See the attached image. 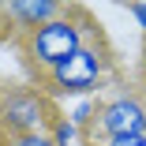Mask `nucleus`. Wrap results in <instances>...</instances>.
<instances>
[{
    "mask_svg": "<svg viewBox=\"0 0 146 146\" xmlns=\"http://www.w3.org/2000/svg\"><path fill=\"white\" fill-rule=\"evenodd\" d=\"M64 11H68V4H56V0H8V4H0V15L11 19V30L19 38H26L30 30H38L45 23H52Z\"/></svg>",
    "mask_w": 146,
    "mask_h": 146,
    "instance_id": "39448f33",
    "label": "nucleus"
},
{
    "mask_svg": "<svg viewBox=\"0 0 146 146\" xmlns=\"http://www.w3.org/2000/svg\"><path fill=\"white\" fill-rule=\"evenodd\" d=\"M98 30L90 26V19H86L82 8L68 4L64 15H56L52 23L38 26V30H30L23 38V56H26V64L34 68V75H49L52 68H60L64 60H71V56L90 41Z\"/></svg>",
    "mask_w": 146,
    "mask_h": 146,
    "instance_id": "f257e3e1",
    "label": "nucleus"
},
{
    "mask_svg": "<svg viewBox=\"0 0 146 146\" xmlns=\"http://www.w3.org/2000/svg\"><path fill=\"white\" fill-rule=\"evenodd\" d=\"M56 105L38 82L26 86H4L0 90V139L8 135H30V131H49L56 120Z\"/></svg>",
    "mask_w": 146,
    "mask_h": 146,
    "instance_id": "20e7f679",
    "label": "nucleus"
},
{
    "mask_svg": "<svg viewBox=\"0 0 146 146\" xmlns=\"http://www.w3.org/2000/svg\"><path fill=\"white\" fill-rule=\"evenodd\" d=\"M98 146H146V135H131V139H109V142H98Z\"/></svg>",
    "mask_w": 146,
    "mask_h": 146,
    "instance_id": "1a4fd4ad",
    "label": "nucleus"
},
{
    "mask_svg": "<svg viewBox=\"0 0 146 146\" xmlns=\"http://www.w3.org/2000/svg\"><path fill=\"white\" fill-rule=\"evenodd\" d=\"M112 71V52L101 41V34H94L71 60H64L60 68H52L49 75L38 79V86L56 101V98H94L105 79Z\"/></svg>",
    "mask_w": 146,
    "mask_h": 146,
    "instance_id": "f03ea898",
    "label": "nucleus"
},
{
    "mask_svg": "<svg viewBox=\"0 0 146 146\" xmlns=\"http://www.w3.org/2000/svg\"><path fill=\"white\" fill-rule=\"evenodd\" d=\"M49 139H52V146H71L75 139H82V131L68 120V116H56L49 124Z\"/></svg>",
    "mask_w": 146,
    "mask_h": 146,
    "instance_id": "423d86ee",
    "label": "nucleus"
},
{
    "mask_svg": "<svg viewBox=\"0 0 146 146\" xmlns=\"http://www.w3.org/2000/svg\"><path fill=\"white\" fill-rule=\"evenodd\" d=\"M139 94H142V101H146V49H142V56H139Z\"/></svg>",
    "mask_w": 146,
    "mask_h": 146,
    "instance_id": "9d476101",
    "label": "nucleus"
},
{
    "mask_svg": "<svg viewBox=\"0 0 146 146\" xmlns=\"http://www.w3.org/2000/svg\"><path fill=\"white\" fill-rule=\"evenodd\" d=\"M127 11H131V19L142 26V34H146V4H127Z\"/></svg>",
    "mask_w": 146,
    "mask_h": 146,
    "instance_id": "9b49d317",
    "label": "nucleus"
},
{
    "mask_svg": "<svg viewBox=\"0 0 146 146\" xmlns=\"http://www.w3.org/2000/svg\"><path fill=\"white\" fill-rule=\"evenodd\" d=\"M0 146H52L49 131H30V135H8L0 139Z\"/></svg>",
    "mask_w": 146,
    "mask_h": 146,
    "instance_id": "6e6552de",
    "label": "nucleus"
},
{
    "mask_svg": "<svg viewBox=\"0 0 146 146\" xmlns=\"http://www.w3.org/2000/svg\"><path fill=\"white\" fill-rule=\"evenodd\" d=\"M94 105H98V98H82V101L68 112V120H71L79 131H86V127H90V120H94Z\"/></svg>",
    "mask_w": 146,
    "mask_h": 146,
    "instance_id": "0eeeda50",
    "label": "nucleus"
},
{
    "mask_svg": "<svg viewBox=\"0 0 146 146\" xmlns=\"http://www.w3.org/2000/svg\"><path fill=\"white\" fill-rule=\"evenodd\" d=\"M131 135H146V101L139 86H116L94 105V120L82 131V139L86 146H98L109 139H131Z\"/></svg>",
    "mask_w": 146,
    "mask_h": 146,
    "instance_id": "7ed1b4c3",
    "label": "nucleus"
}]
</instances>
